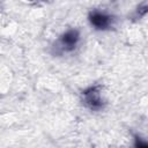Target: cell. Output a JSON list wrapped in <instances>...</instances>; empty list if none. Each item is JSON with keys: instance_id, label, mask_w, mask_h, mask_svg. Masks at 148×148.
<instances>
[{"instance_id": "obj_1", "label": "cell", "mask_w": 148, "mask_h": 148, "mask_svg": "<svg viewBox=\"0 0 148 148\" xmlns=\"http://www.w3.org/2000/svg\"><path fill=\"white\" fill-rule=\"evenodd\" d=\"M80 42V31L77 29H68L53 44L52 52L56 56H62L73 52Z\"/></svg>"}, {"instance_id": "obj_2", "label": "cell", "mask_w": 148, "mask_h": 148, "mask_svg": "<svg viewBox=\"0 0 148 148\" xmlns=\"http://www.w3.org/2000/svg\"><path fill=\"white\" fill-rule=\"evenodd\" d=\"M82 103L91 111H101L105 102L102 98V86L95 84L82 91Z\"/></svg>"}, {"instance_id": "obj_3", "label": "cell", "mask_w": 148, "mask_h": 148, "mask_svg": "<svg viewBox=\"0 0 148 148\" xmlns=\"http://www.w3.org/2000/svg\"><path fill=\"white\" fill-rule=\"evenodd\" d=\"M88 20H89V23L96 30L104 31V30H109L112 28L114 17L112 15L105 13V12H101V10L95 9L88 14Z\"/></svg>"}, {"instance_id": "obj_4", "label": "cell", "mask_w": 148, "mask_h": 148, "mask_svg": "<svg viewBox=\"0 0 148 148\" xmlns=\"http://www.w3.org/2000/svg\"><path fill=\"white\" fill-rule=\"evenodd\" d=\"M134 148H148V145L143 139L136 135L134 138Z\"/></svg>"}]
</instances>
